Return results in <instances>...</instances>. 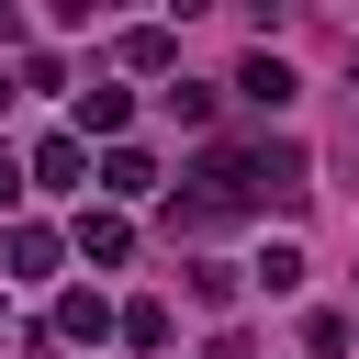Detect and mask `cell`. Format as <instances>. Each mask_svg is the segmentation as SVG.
<instances>
[{"instance_id": "cell-1", "label": "cell", "mask_w": 359, "mask_h": 359, "mask_svg": "<svg viewBox=\"0 0 359 359\" xmlns=\"http://www.w3.org/2000/svg\"><path fill=\"white\" fill-rule=\"evenodd\" d=\"M0 258H11V280H56V236H45V224H11Z\"/></svg>"}, {"instance_id": "cell-2", "label": "cell", "mask_w": 359, "mask_h": 359, "mask_svg": "<svg viewBox=\"0 0 359 359\" xmlns=\"http://www.w3.org/2000/svg\"><path fill=\"white\" fill-rule=\"evenodd\" d=\"M79 168H90L79 135H45V146H34V180H45V191H79Z\"/></svg>"}, {"instance_id": "cell-3", "label": "cell", "mask_w": 359, "mask_h": 359, "mask_svg": "<svg viewBox=\"0 0 359 359\" xmlns=\"http://www.w3.org/2000/svg\"><path fill=\"white\" fill-rule=\"evenodd\" d=\"M123 112H135V90H79V146L90 135H123Z\"/></svg>"}, {"instance_id": "cell-4", "label": "cell", "mask_w": 359, "mask_h": 359, "mask_svg": "<svg viewBox=\"0 0 359 359\" xmlns=\"http://www.w3.org/2000/svg\"><path fill=\"white\" fill-rule=\"evenodd\" d=\"M236 90H247L258 112H280V101H292V67H280V56H247V79H236Z\"/></svg>"}, {"instance_id": "cell-5", "label": "cell", "mask_w": 359, "mask_h": 359, "mask_svg": "<svg viewBox=\"0 0 359 359\" xmlns=\"http://www.w3.org/2000/svg\"><path fill=\"white\" fill-rule=\"evenodd\" d=\"M101 191H112V202H135V191H157V168H146L135 146H112V157H101Z\"/></svg>"}, {"instance_id": "cell-6", "label": "cell", "mask_w": 359, "mask_h": 359, "mask_svg": "<svg viewBox=\"0 0 359 359\" xmlns=\"http://www.w3.org/2000/svg\"><path fill=\"white\" fill-rule=\"evenodd\" d=\"M101 325H112L101 292H56V337H101Z\"/></svg>"}, {"instance_id": "cell-7", "label": "cell", "mask_w": 359, "mask_h": 359, "mask_svg": "<svg viewBox=\"0 0 359 359\" xmlns=\"http://www.w3.org/2000/svg\"><path fill=\"white\" fill-rule=\"evenodd\" d=\"M168 56H180L168 22H135V34H123V67H168Z\"/></svg>"}, {"instance_id": "cell-8", "label": "cell", "mask_w": 359, "mask_h": 359, "mask_svg": "<svg viewBox=\"0 0 359 359\" xmlns=\"http://www.w3.org/2000/svg\"><path fill=\"white\" fill-rule=\"evenodd\" d=\"M79 247H90V258H123V247H135V224H123V213H90V224H79Z\"/></svg>"}, {"instance_id": "cell-9", "label": "cell", "mask_w": 359, "mask_h": 359, "mask_svg": "<svg viewBox=\"0 0 359 359\" xmlns=\"http://www.w3.org/2000/svg\"><path fill=\"white\" fill-rule=\"evenodd\" d=\"M191 303H213V314H224V303H236V269H224V258H191Z\"/></svg>"}, {"instance_id": "cell-10", "label": "cell", "mask_w": 359, "mask_h": 359, "mask_svg": "<svg viewBox=\"0 0 359 359\" xmlns=\"http://www.w3.org/2000/svg\"><path fill=\"white\" fill-rule=\"evenodd\" d=\"M123 348H168V303H123Z\"/></svg>"}, {"instance_id": "cell-11", "label": "cell", "mask_w": 359, "mask_h": 359, "mask_svg": "<svg viewBox=\"0 0 359 359\" xmlns=\"http://www.w3.org/2000/svg\"><path fill=\"white\" fill-rule=\"evenodd\" d=\"M258 292H303V247H269L258 258Z\"/></svg>"}, {"instance_id": "cell-12", "label": "cell", "mask_w": 359, "mask_h": 359, "mask_svg": "<svg viewBox=\"0 0 359 359\" xmlns=\"http://www.w3.org/2000/svg\"><path fill=\"white\" fill-rule=\"evenodd\" d=\"M202 359H247V337H236V325H224V337H213V348H202Z\"/></svg>"}, {"instance_id": "cell-13", "label": "cell", "mask_w": 359, "mask_h": 359, "mask_svg": "<svg viewBox=\"0 0 359 359\" xmlns=\"http://www.w3.org/2000/svg\"><path fill=\"white\" fill-rule=\"evenodd\" d=\"M11 191H22V168H11V157H0V202H11Z\"/></svg>"}]
</instances>
